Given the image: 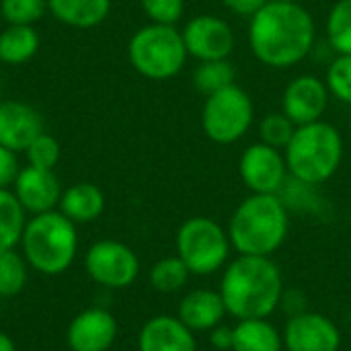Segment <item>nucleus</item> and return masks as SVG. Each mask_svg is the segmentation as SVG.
<instances>
[{
    "instance_id": "nucleus-28",
    "label": "nucleus",
    "mask_w": 351,
    "mask_h": 351,
    "mask_svg": "<svg viewBox=\"0 0 351 351\" xmlns=\"http://www.w3.org/2000/svg\"><path fill=\"white\" fill-rule=\"evenodd\" d=\"M296 123L284 113V111H276V113H267L261 123H259V136L263 144H269L278 150H286V146L290 144L294 132H296Z\"/></svg>"
},
{
    "instance_id": "nucleus-19",
    "label": "nucleus",
    "mask_w": 351,
    "mask_h": 351,
    "mask_svg": "<svg viewBox=\"0 0 351 351\" xmlns=\"http://www.w3.org/2000/svg\"><path fill=\"white\" fill-rule=\"evenodd\" d=\"M58 210L74 224H88L105 210V195L95 183H74L62 191Z\"/></svg>"
},
{
    "instance_id": "nucleus-36",
    "label": "nucleus",
    "mask_w": 351,
    "mask_h": 351,
    "mask_svg": "<svg viewBox=\"0 0 351 351\" xmlns=\"http://www.w3.org/2000/svg\"><path fill=\"white\" fill-rule=\"evenodd\" d=\"M0 351H16L14 341H12L4 331H0Z\"/></svg>"
},
{
    "instance_id": "nucleus-15",
    "label": "nucleus",
    "mask_w": 351,
    "mask_h": 351,
    "mask_svg": "<svg viewBox=\"0 0 351 351\" xmlns=\"http://www.w3.org/2000/svg\"><path fill=\"white\" fill-rule=\"evenodd\" d=\"M62 191L64 189L53 171L37 169L31 165L21 169V173L12 185L14 197L19 199L23 210L31 216L58 210Z\"/></svg>"
},
{
    "instance_id": "nucleus-25",
    "label": "nucleus",
    "mask_w": 351,
    "mask_h": 351,
    "mask_svg": "<svg viewBox=\"0 0 351 351\" xmlns=\"http://www.w3.org/2000/svg\"><path fill=\"white\" fill-rule=\"evenodd\" d=\"M189 276H191V271L181 261V257L173 255V257H165V259L156 261L150 267L148 280H150V286L156 292H160V294H175V292H179V290H183L187 286Z\"/></svg>"
},
{
    "instance_id": "nucleus-2",
    "label": "nucleus",
    "mask_w": 351,
    "mask_h": 351,
    "mask_svg": "<svg viewBox=\"0 0 351 351\" xmlns=\"http://www.w3.org/2000/svg\"><path fill=\"white\" fill-rule=\"evenodd\" d=\"M218 292L230 317L267 319L284 298L282 271L269 257L239 255L224 267Z\"/></svg>"
},
{
    "instance_id": "nucleus-8",
    "label": "nucleus",
    "mask_w": 351,
    "mask_h": 351,
    "mask_svg": "<svg viewBox=\"0 0 351 351\" xmlns=\"http://www.w3.org/2000/svg\"><path fill=\"white\" fill-rule=\"evenodd\" d=\"M255 107L247 90L239 84L226 86L206 97L202 109L204 134L216 144H234L253 125Z\"/></svg>"
},
{
    "instance_id": "nucleus-35",
    "label": "nucleus",
    "mask_w": 351,
    "mask_h": 351,
    "mask_svg": "<svg viewBox=\"0 0 351 351\" xmlns=\"http://www.w3.org/2000/svg\"><path fill=\"white\" fill-rule=\"evenodd\" d=\"M210 343L212 348L218 351H232L234 343V327L218 325L210 331Z\"/></svg>"
},
{
    "instance_id": "nucleus-5",
    "label": "nucleus",
    "mask_w": 351,
    "mask_h": 351,
    "mask_svg": "<svg viewBox=\"0 0 351 351\" xmlns=\"http://www.w3.org/2000/svg\"><path fill=\"white\" fill-rule=\"evenodd\" d=\"M284 156L288 173L298 183L321 185L337 173L343 158V140L335 125L319 119L296 128Z\"/></svg>"
},
{
    "instance_id": "nucleus-12",
    "label": "nucleus",
    "mask_w": 351,
    "mask_h": 351,
    "mask_svg": "<svg viewBox=\"0 0 351 351\" xmlns=\"http://www.w3.org/2000/svg\"><path fill=\"white\" fill-rule=\"evenodd\" d=\"M286 351H339L341 331L321 313H298L284 329Z\"/></svg>"
},
{
    "instance_id": "nucleus-1",
    "label": "nucleus",
    "mask_w": 351,
    "mask_h": 351,
    "mask_svg": "<svg viewBox=\"0 0 351 351\" xmlns=\"http://www.w3.org/2000/svg\"><path fill=\"white\" fill-rule=\"evenodd\" d=\"M249 45L269 68L296 66L315 45V21L298 2L269 0L251 19Z\"/></svg>"
},
{
    "instance_id": "nucleus-11",
    "label": "nucleus",
    "mask_w": 351,
    "mask_h": 351,
    "mask_svg": "<svg viewBox=\"0 0 351 351\" xmlns=\"http://www.w3.org/2000/svg\"><path fill=\"white\" fill-rule=\"evenodd\" d=\"M187 53L199 62L228 60L234 49V33L230 25L214 14L193 16L181 31Z\"/></svg>"
},
{
    "instance_id": "nucleus-37",
    "label": "nucleus",
    "mask_w": 351,
    "mask_h": 351,
    "mask_svg": "<svg viewBox=\"0 0 351 351\" xmlns=\"http://www.w3.org/2000/svg\"><path fill=\"white\" fill-rule=\"evenodd\" d=\"M282 2H298V4H300L302 0H282Z\"/></svg>"
},
{
    "instance_id": "nucleus-6",
    "label": "nucleus",
    "mask_w": 351,
    "mask_h": 351,
    "mask_svg": "<svg viewBox=\"0 0 351 351\" xmlns=\"http://www.w3.org/2000/svg\"><path fill=\"white\" fill-rule=\"evenodd\" d=\"M187 47L175 25L150 23L138 29L128 43L130 64L138 74L150 80L177 76L187 62Z\"/></svg>"
},
{
    "instance_id": "nucleus-30",
    "label": "nucleus",
    "mask_w": 351,
    "mask_h": 351,
    "mask_svg": "<svg viewBox=\"0 0 351 351\" xmlns=\"http://www.w3.org/2000/svg\"><path fill=\"white\" fill-rule=\"evenodd\" d=\"M25 154H27V160L31 167L53 171L60 160V142L53 136L43 132L41 136H37L31 142V146L25 150Z\"/></svg>"
},
{
    "instance_id": "nucleus-4",
    "label": "nucleus",
    "mask_w": 351,
    "mask_h": 351,
    "mask_svg": "<svg viewBox=\"0 0 351 351\" xmlns=\"http://www.w3.org/2000/svg\"><path fill=\"white\" fill-rule=\"evenodd\" d=\"M19 245L33 271L62 276L78 255V230L60 210H51L27 220Z\"/></svg>"
},
{
    "instance_id": "nucleus-22",
    "label": "nucleus",
    "mask_w": 351,
    "mask_h": 351,
    "mask_svg": "<svg viewBox=\"0 0 351 351\" xmlns=\"http://www.w3.org/2000/svg\"><path fill=\"white\" fill-rule=\"evenodd\" d=\"M39 49V35L33 25H8L0 31V62L19 66L29 62Z\"/></svg>"
},
{
    "instance_id": "nucleus-26",
    "label": "nucleus",
    "mask_w": 351,
    "mask_h": 351,
    "mask_svg": "<svg viewBox=\"0 0 351 351\" xmlns=\"http://www.w3.org/2000/svg\"><path fill=\"white\" fill-rule=\"evenodd\" d=\"M29 263L16 249L0 251V296L12 298L19 296L29 278Z\"/></svg>"
},
{
    "instance_id": "nucleus-9",
    "label": "nucleus",
    "mask_w": 351,
    "mask_h": 351,
    "mask_svg": "<svg viewBox=\"0 0 351 351\" xmlns=\"http://www.w3.org/2000/svg\"><path fill=\"white\" fill-rule=\"evenodd\" d=\"M84 269L95 284L109 290H123L138 280L140 259L125 243L103 239L93 243L84 253Z\"/></svg>"
},
{
    "instance_id": "nucleus-32",
    "label": "nucleus",
    "mask_w": 351,
    "mask_h": 351,
    "mask_svg": "<svg viewBox=\"0 0 351 351\" xmlns=\"http://www.w3.org/2000/svg\"><path fill=\"white\" fill-rule=\"evenodd\" d=\"M146 16L158 25H175L183 16V0H140Z\"/></svg>"
},
{
    "instance_id": "nucleus-16",
    "label": "nucleus",
    "mask_w": 351,
    "mask_h": 351,
    "mask_svg": "<svg viewBox=\"0 0 351 351\" xmlns=\"http://www.w3.org/2000/svg\"><path fill=\"white\" fill-rule=\"evenodd\" d=\"M41 134L43 119L35 107L23 101L0 103V146L14 152H25Z\"/></svg>"
},
{
    "instance_id": "nucleus-27",
    "label": "nucleus",
    "mask_w": 351,
    "mask_h": 351,
    "mask_svg": "<svg viewBox=\"0 0 351 351\" xmlns=\"http://www.w3.org/2000/svg\"><path fill=\"white\" fill-rule=\"evenodd\" d=\"M327 37L339 56H351V0H339L327 16Z\"/></svg>"
},
{
    "instance_id": "nucleus-23",
    "label": "nucleus",
    "mask_w": 351,
    "mask_h": 351,
    "mask_svg": "<svg viewBox=\"0 0 351 351\" xmlns=\"http://www.w3.org/2000/svg\"><path fill=\"white\" fill-rule=\"evenodd\" d=\"M27 224V212L10 189L0 187V251L16 249Z\"/></svg>"
},
{
    "instance_id": "nucleus-34",
    "label": "nucleus",
    "mask_w": 351,
    "mask_h": 351,
    "mask_svg": "<svg viewBox=\"0 0 351 351\" xmlns=\"http://www.w3.org/2000/svg\"><path fill=\"white\" fill-rule=\"evenodd\" d=\"M224 2V6L230 10V12H234V14H239V16H249V19H253L269 0H222Z\"/></svg>"
},
{
    "instance_id": "nucleus-13",
    "label": "nucleus",
    "mask_w": 351,
    "mask_h": 351,
    "mask_svg": "<svg viewBox=\"0 0 351 351\" xmlns=\"http://www.w3.org/2000/svg\"><path fill=\"white\" fill-rule=\"evenodd\" d=\"M329 103L327 82L315 74H302L288 82L282 97V111L296 123L306 125L323 117Z\"/></svg>"
},
{
    "instance_id": "nucleus-17",
    "label": "nucleus",
    "mask_w": 351,
    "mask_h": 351,
    "mask_svg": "<svg viewBox=\"0 0 351 351\" xmlns=\"http://www.w3.org/2000/svg\"><path fill=\"white\" fill-rule=\"evenodd\" d=\"M138 351H197V341L179 317L158 315L140 329Z\"/></svg>"
},
{
    "instance_id": "nucleus-3",
    "label": "nucleus",
    "mask_w": 351,
    "mask_h": 351,
    "mask_svg": "<svg viewBox=\"0 0 351 351\" xmlns=\"http://www.w3.org/2000/svg\"><path fill=\"white\" fill-rule=\"evenodd\" d=\"M288 208L278 193H251L234 210L228 237L239 255L269 257L288 237Z\"/></svg>"
},
{
    "instance_id": "nucleus-20",
    "label": "nucleus",
    "mask_w": 351,
    "mask_h": 351,
    "mask_svg": "<svg viewBox=\"0 0 351 351\" xmlns=\"http://www.w3.org/2000/svg\"><path fill=\"white\" fill-rule=\"evenodd\" d=\"M47 10L68 27L90 29L109 16L111 0H47Z\"/></svg>"
},
{
    "instance_id": "nucleus-21",
    "label": "nucleus",
    "mask_w": 351,
    "mask_h": 351,
    "mask_svg": "<svg viewBox=\"0 0 351 351\" xmlns=\"http://www.w3.org/2000/svg\"><path fill=\"white\" fill-rule=\"evenodd\" d=\"M284 337L267 319H245L234 327L232 351H282Z\"/></svg>"
},
{
    "instance_id": "nucleus-33",
    "label": "nucleus",
    "mask_w": 351,
    "mask_h": 351,
    "mask_svg": "<svg viewBox=\"0 0 351 351\" xmlns=\"http://www.w3.org/2000/svg\"><path fill=\"white\" fill-rule=\"evenodd\" d=\"M21 169H19V158L16 152L10 148L0 146V187L8 189L14 185L16 177H19Z\"/></svg>"
},
{
    "instance_id": "nucleus-29",
    "label": "nucleus",
    "mask_w": 351,
    "mask_h": 351,
    "mask_svg": "<svg viewBox=\"0 0 351 351\" xmlns=\"http://www.w3.org/2000/svg\"><path fill=\"white\" fill-rule=\"evenodd\" d=\"M47 10V0H0V14L8 25H33Z\"/></svg>"
},
{
    "instance_id": "nucleus-14",
    "label": "nucleus",
    "mask_w": 351,
    "mask_h": 351,
    "mask_svg": "<svg viewBox=\"0 0 351 351\" xmlns=\"http://www.w3.org/2000/svg\"><path fill=\"white\" fill-rule=\"evenodd\" d=\"M117 339L115 317L101 306L84 308L78 313L66 331L70 351H109Z\"/></svg>"
},
{
    "instance_id": "nucleus-31",
    "label": "nucleus",
    "mask_w": 351,
    "mask_h": 351,
    "mask_svg": "<svg viewBox=\"0 0 351 351\" xmlns=\"http://www.w3.org/2000/svg\"><path fill=\"white\" fill-rule=\"evenodd\" d=\"M325 82L331 95L351 105V56H337V60H333Z\"/></svg>"
},
{
    "instance_id": "nucleus-18",
    "label": "nucleus",
    "mask_w": 351,
    "mask_h": 351,
    "mask_svg": "<svg viewBox=\"0 0 351 351\" xmlns=\"http://www.w3.org/2000/svg\"><path fill=\"white\" fill-rule=\"evenodd\" d=\"M226 306L218 290L197 288L187 292L179 302L177 317L195 333V331H212L214 327L222 325Z\"/></svg>"
},
{
    "instance_id": "nucleus-10",
    "label": "nucleus",
    "mask_w": 351,
    "mask_h": 351,
    "mask_svg": "<svg viewBox=\"0 0 351 351\" xmlns=\"http://www.w3.org/2000/svg\"><path fill=\"white\" fill-rule=\"evenodd\" d=\"M239 175L251 193H278L288 177L286 156L269 144H251L241 154Z\"/></svg>"
},
{
    "instance_id": "nucleus-7",
    "label": "nucleus",
    "mask_w": 351,
    "mask_h": 351,
    "mask_svg": "<svg viewBox=\"0 0 351 351\" xmlns=\"http://www.w3.org/2000/svg\"><path fill=\"white\" fill-rule=\"evenodd\" d=\"M177 255L193 276H212L220 271L230 255V237L216 220L193 216L177 230Z\"/></svg>"
},
{
    "instance_id": "nucleus-24",
    "label": "nucleus",
    "mask_w": 351,
    "mask_h": 351,
    "mask_svg": "<svg viewBox=\"0 0 351 351\" xmlns=\"http://www.w3.org/2000/svg\"><path fill=\"white\" fill-rule=\"evenodd\" d=\"M234 80H237V72L228 60L199 62V66L193 72V86L204 97H210L226 86L237 84Z\"/></svg>"
}]
</instances>
